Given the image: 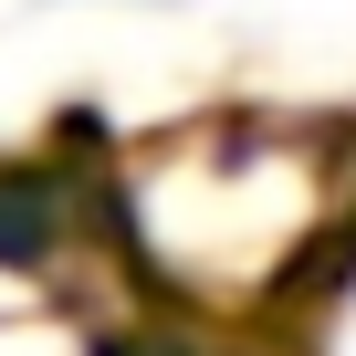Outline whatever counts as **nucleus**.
I'll use <instances>...</instances> for the list:
<instances>
[{"label":"nucleus","instance_id":"1","mask_svg":"<svg viewBox=\"0 0 356 356\" xmlns=\"http://www.w3.org/2000/svg\"><path fill=\"white\" fill-rule=\"evenodd\" d=\"M356 210V136L293 115H189L105 157L95 231L189 325L262 335Z\"/></svg>","mask_w":356,"mask_h":356},{"label":"nucleus","instance_id":"2","mask_svg":"<svg viewBox=\"0 0 356 356\" xmlns=\"http://www.w3.org/2000/svg\"><path fill=\"white\" fill-rule=\"evenodd\" d=\"M273 335H283V356H356V210L325 241V262L304 273V293L273 314Z\"/></svg>","mask_w":356,"mask_h":356},{"label":"nucleus","instance_id":"3","mask_svg":"<svg viewBox=\"0 0 356 356\" xmlns=\"http://www.w3.org/2000/svg\"><path fill=\"white\" fill-rule=\"evenodd\" d=\"M42 11H84V0H42ZM147 11H168V0H147Z\"/></svg>","mask_w":356,"mask_h":356}]
</instances>
